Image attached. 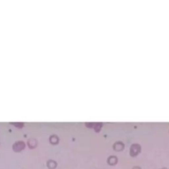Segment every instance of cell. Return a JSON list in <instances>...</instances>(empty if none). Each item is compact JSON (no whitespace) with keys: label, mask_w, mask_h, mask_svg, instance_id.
Instances as JSON below:
<instances>
[{"label":"cell","mask_w":169,"mask_h":169,"mask_svg":"<svg viewBox=\"0 0 169 169\" xmlns=\"http://www.w3.org/2000/svg\"><path fill=\"white\" fill-rule=\"evenodd\" d=\"M25 145L22 141H18L16 142L14 145H13V149L15 152H19L22 151V149H25Z\"/></svg>","instance_id":"cell-1"},{"label":"cell","mask_w":169,"mask_h":169,"mask_svg":"<svg viewBox=\"0 0 169 169\" xmlns=\"http://www.w3.org/2000/svg\"><path fill=\"white\" fill-rule=\"evenodd\" d=\"M140 151V146L138 145H133L131 147V150L130 153L133 156L136 155L139 153V152Z\"/></svg>","instance_id":"cell-2"},{"label":"cell","mask_w":169,"mask_h":169,"mask_svg":"<svg viewBox=\"0 0 169 169\" xmlns=\"http://www.w3.org/2000/svg\"><path fill=\"white\" fill-rule=\"evenodd\" d=\"M46 165L49 169H55L57 166V162L53 160H50L48 161Z\"/></svg>","instance_id":"cell-3"},{"label":"cell","mask_w":169,"mask_h":169,"mask_svg":"<svg viewBox=\"0 0 169 169\" xmlns=\"http://www.w3.org/2000/svg\"><path fill=\"white\" fill-rule=\"evenodd\" d=\"M114 149L116 151H121L124 149V144L121 142H117L114 145Z\"/></svg>","instance_id":"cell-4"},{"label":"cell","mask_w":169,"mask_h":169,"mask_svg":"<svg viewBox=\"0 0 169 169\" xmlns=\"http://www.w3.org/2000/svg\"><path fill=\"white\" fill-rule=\"evenodd\" d=\"M117 162V158L116 157H110L108 159V163L110 165H114Z\"/></svg>","instance_id":"cell-5"},{"label":"cell","mask_w":169,"mask_h":169,"mask_svg":"<svg viewBox=\"0 0 169 169\" xmlns=\"http://www.w3.org/2000/svg\"><path fill=\"white\" fill-rule=\"evenodd\" d=\"M50 141L51 142V143L52 144H57L58 142V137L55 135H52L50 138Z\"/></svg>","instance_id":"cell-6"}]
</instances>
